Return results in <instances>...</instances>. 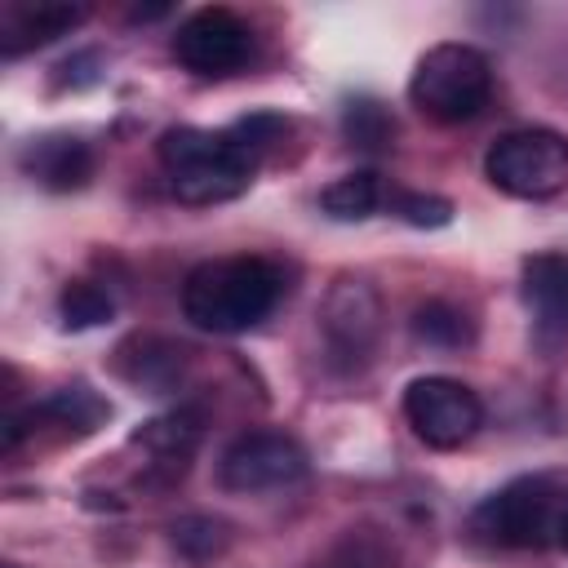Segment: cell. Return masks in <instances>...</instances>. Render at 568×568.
I'll list each match as a JSON object with an SVG mask.
<instances>
[{
	"mask_svg": "<svg viewBox=\"0 0 568 568\" xmlns=\"http://www.w3.org/2000/svg\"><path fill=\"white\" fill-rule=\"evenodd\" d=\"M404 417L413 426V435L430 448H462L479 426H484V404L479 395L444 373L417 377L404 390Z\"/></svg>",
	"mask_w": 568,
	"mask_h": 568,
	"instance_id": "cell-6",
	"label": "cell"
},
{
	"mask_svg": "<svg viewBox=\"0 0 568 568\" xmlns=\"http://www.w3.org/2000/svg\"><path fill=\"white\" fill-rule=\"evenodd\" d=\"M200 435H204V417H200L195 408H178V413H169V417L146 422V426L133 435V444L151 448L160 462H178V466H182V462L195 453Z\"/></svg>",
	"mask_w": 568,
	"mask_h": 568,
	"instance_id": "cell-14",
	"label": "cell"
},
{
	"mask_svg": "<svg viewBox=\"0 0 568 568\" xmlns=\"http://www.w3.org/2000/svg\"><path fill=\"white\" fill-rule=\"evenodd\" d=\"M555 546L568 550V493H564V506H559V524H555Z\"/></svg>",
	"mask_w": 568,
	"mask_h": 568,
	"instance_id": "cell-25",
	"label": "cell"
},
{
	"mask_svg": "<svg viewBox=\"0 0 568 568\" xmlns=\"http://www.w3.org/2000/svg\"><path fill=\"white\" fill-rule=\"evenodd\" d=\"M58 315H62V324L67 328H98V324H106L111 315H115V297L102 288V284H93V280H71L62 293H58Z\"/></svg>",
	"mask_w": 568,
	"mask_h": 568,
	"instance_id": "cell-17",
	"label": "cell"
},
{
	"mask_svg": "<svg viewBox=\"0 0 568 568\" xmlns=\"http://www.w3.org/2000/svg\"><path fill=\"white\" fill-rule=\"evenodd\" d=\"M564 493L546 475H524L497 488L479 510H475V532L493 546L510 550H541L555 546V524H559Z\"/></svg>",
	"mask_w": 568,
	"mask_h": 568,
	"instance_id": "cell-5",
	"label": "cell"
},
{
	"mask_svg": "<svg viewBox=\"0 0 568 568\" xmlns=\"http://www.w3.org/2000/svg\"><path fill=\"white\" fill-rule=\"evenodd\" d=\"M173 58L191 75H204V80L231 75L253 58V27L235 9H222V4L195 9L173 36Z\"/></svg>",
	"mask_w": 568,
	"mask_h": 568,
	"instance_id": "cell-8",
	"label": "cell"
},
{
	"mask_svg": "<svg viewBox=\"0 0 568 568\" xmlns=\"http://www.w3.org/2000/svg\"><path fill=\"white\" fill-rule=\"evenodd\" d=\"M142 355H133V364H124V377L146 386V390H173V382L182 377V351L164 346V342H138Z\"/></svg>",
	"mask_w": 568,
	"mask_h": 568,
	"instance_id": "cell-19",
	"label": "cell"
},
{
	"mask_svg": "<svg viewBox=\"0 0 568 568\" xmlns=\"http://www.w3.org/2000/svg\"><path fill=\"white\" fill-rule=\"evenodd\" d=\"M320 328H324V342H328V351L337 359L359 364L377 346V333H382L377 293L368 284H359V280H342L320 306Z\"/></svg>",
	"mask_w": 568,
	"mask_h": 568,
	"instance_id": "cell-9",
	"label": "cell"
},
{
	"mask_svg": "<svg viewBox=\"0 0 568 568\" xmlns=\"http://www.w3.org/2000/svg\"><path fill=\"white\" fill-rule=\"evenodd\" d=\"M320 568H395V546L373 528H351Z\"/></svg>",
	"mask_w": 568,
	"mask_h": 568,
	"instance_id": "cell-18",
	"label": "cell"
},
{
	"mask_svg": "<svg viewBox=\"0 0 568 568\" xmlns=\"http://www.w3.org/2000/svg\"><path fill=\"white\" fill-rule=\"evenodd\" d=\"M395 213L408 226H448L453 222V204L444 195H422V191H399L395 195Z\"/></svg>",
	"mask_w": 568,
	"mask_h": 568,
	"instance_id": "cell-23",
	"label": "cell"
},
{
	"mask_svg": "<svg viewBox=\"0 0 568 568\" xmlns=\"http://www.w3.org/2000/svg\"><path fill=\"white\" fill-rule=\"evenodd\" d=\"M488 93H493V67L475 44L462 40H444L426 49L408 80L413 106L439 124L475 120L488 106Z\"/></svg>",
	"mask_w": 568,
	"mask_h": 568,
	"instance_id": "cell-3",
	"label": "cell"
},
{
	"mask_svg": "<svg viewBox=\"0 0 568 568\" xmlns=\"http://www.w3.org/2000/svg\"><path fill=\"white\" fill-rule=\"evenodd\" d=\"M342 129H346V138L355 146L382 151L390 142V133H395V120H390V111L377 98H351L346 111H342Z\"/></svg>",
	"mask_w": 568,
	"mask_h": 568,
	"instance_id": "cell-20",
	"label": "cell"
},
{
	"mask_svg": "<svg viewBox=\"0 0 568 568\" xmlns=\"http://www.w3.org/2000/svg\"><path fill=\"white\" fill-rule=\"evenodd\" d=\"M84 4H58V0H44V4H4L0 13V49L13 58V53H27V49H40L58 36H71L80 22H84Z\"/></svg>",
	"mask_w": 568,
	"mask_h": 568,
	"instance_id": "cell-12",
	"label": "cell"
},
{
	"mask_svg": "<svg viewBox=\"0 0 568 568\" xmlns=\"http://www.w3.org/2000/svg\"><path fill=\"white\" fill-rule=\"evenodd\" d=\"M484 173L515 200H550L568 186V138L555 129H510L488 146Z\"/></svg>",
	"mask_w": 568,
	"mask_h": 568,
	"instance_id": "cell-4",
	"label": "cell"
},
{
	"mask_svg": "<svg viewBox=\"0 0 568 568\" xmlns=\"http://www.w3.org/2000/svg\"><path fill=\"white\" fill-rule=\"evenodd\" d=\"M4 568H18V564H4Z\"/></svg>",
	"mask_w": 568,
	"mask_h": 568,
	"instance_id": "cell-26",
	"label": "cell"
},
{
	"mask_svg": "<svg viewBox=\"0 0 568 568\" xmlns=\"http://www.w3.org/2000/svg\"><path fill=\"white\" fill-rule=\"evenodd\" d=\"M164 13H169V4H151V9H142V4H138V9H129V18H133V22H155V18H164Z\"/></svg>",
	"mask_w": 568,
	"mask_h": 568,
	"instance_id": "cell-24",
	"label": "cell"
},
{
	"mask_svg": "<svg viewBox=\"0 0 568 568\" xmlns=\"http://www.w3.org/2000/svg\"><path fill=\"white\" fill-rule=\"evenodd\" d=\"M231 133H235V142L253 155V160H262L275 142H284V133H288V120L284 115H275V111H257V115H244V120H235L231 124Z\"/></svg>",
	"mask_w": 568,
	"mask_h": 568,
	"instance_id": "cell-22",
	"label": "cell"
},
{
	"mask_svg": "<svg viewBox=\"0 0 568 568\" xmlns=\"http://www.w3.org/2000/svg\"><path fill=\"white\" fill-rule=\"evenodd\" d=\"M22 173L31 182H40L44 191H80L89 186L93 178V151L89 142L71 138V133H44V138H31L18 155Z\"/></svg>",
	"mask_w": 568,
	"mask_h": 568,
	"instance_id": "cell-11",
	"label": "cell"
},
{
	"mask_svg": "<svg viewBox=\"0 0 568 568\" xmlns=\"http://www.w3.org/2000/svg\"><path fill=\"white\" fill-rule=\"evenodd\" d=\"M519 288H524V302L532 311L537 337L541 342H564L568 337V253L524 257Z\"/></svg>",
	"mask_w": 568,
	"mask_h": 568,
	"instance_id": "cell-10",
	"label": "cell"
},
{
	"mask_svg": "<svg viewBox=\"0 0 568 568\" xmlns=\"http://www.w3.org/2000/svg\"><path fill=\"white\" fill-rule=\"evenodd\" d=\"M284 293V275L266 257H213L182 280V315L204 333H244L262 324Z\"/></svg>",
	"mask_w": 568,
	"mask_h": 568,
	"instance_id": "cell-1",
	"label": "cell"
},
{
	"mask_svg": "<svg viewBox=\"0 0 568 568\" xmlns=\"http://www.w3.org/2000/svg\"><path fill=\"white\" fill-rule=\"evenodd\" d=\"M413 337L426 346H466L475 337V324L466 311H457L453 302H422L413 311Z\"/></svg>",
	"mask_w": 568,
	"mask_h": 568,
	"instance_id": "cell-16",
	"label": "cell"
},
{
	"mask_svg": "<svg viewBox=\"0 0 568 568\" xmlns=\"http://www.w3.org/2000/svg\"><path fill=\"white\" fill-rule=\"evenodd\" d=\"M160 164L169 173V191L182 204H222L248 191L257 160L235 142L231 129H195L178 124L160 138Z\"/></svg>",
	"mask_w": 568,
	"mask_h": 568,
	"instance_id": "cell-2",
	"label": "cell"
},
{
	"mask_svg": "<svg viewBox=\"0 0 568 568\" xmlns=\"http://www.w3.org/2000/svg\"><path fill=\"white\" fill-rule=\"evenodd\" d=\"M173 546L191 559H209V555H222L226 550V524L222 519H209V515H186L173 524Z\"/></svg>",
	"mask_w": 568,
	"mask_h": 568,
	"instance_id": "cell-21",
	"label": "cell"
},
{
	"mask_svg": "<svg viewBox=\"0 0 568 568\" xmlns=\"http://www.w3.org/2000/svg\"><path fill=\"white\" fill-rule=\"evenodd\" d=\"M31 417H44V422H53V426H62V430H71V435H93V430L111 417V404H106L93 386L75 382V386L53 390L49 399H40V404L31 408Z\"/></svg>",
	"mask_w": 568,
	"mask_h": 568,
	"instance_id": "cell-13",
	"label": "cell"
},
{
	"mask_svg": "<svg viewBox=\"0 0 568 568\" xmlns=\"http://www.w3.org/2000/svg\"><path fill=\"white\" fill-rule=\"evenodd\" d=\"M382 204V182L377 173H346L320 191V209L333 222H364Z\"/></svg>",
	"mask_w": 568,
	"mask_h": 568,
	"instance_id": "cell-15",
	"label": "cell"
},
{
	"mask_svg": "<svg viewBox=\"0 0 568 568\" xmlns=\"http://www.w3.org/2000/svg\"><path fill=\"white\" fill-rule=\"evenodd\" d=\"M306 475V448L284 430H244L226 444L217 462V484L226 493H271Z\"/></svg>",
	"mask_w": 568,
	"mask_h": 568,
	"instance_id": "cell-7",
	"label": "cell"
}]
</instances>
